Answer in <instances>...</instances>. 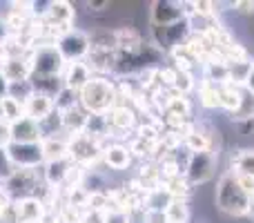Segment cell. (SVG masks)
Instances as JSON below:
<instances>
[{
    "mask_svg": "<svg viewBox=\"0 0 254 223\" xmlns=\"http://www.w3.org/2000/svg\"><path fill=\"white\" fill-rule=\"evenodd\" d=\"M67 172H69V167L65 165V161H49L45 176H47V181L52 185H58L67 179Z\"/></svg>",
    "mask_w": 254,
    "mask_h": 223,
    "instance_id": "obj_26",
    "label": "cell"
},
{
    "mask_svg": "<svg viewBox=\"0 0 254 223\" xmlns=\"http://www.w3.org/2000/svg\"><path fill=\"white\" fill-rule=\"evenodd\" d=\"M194 87H196L194 76L192 74H185V72H179V74H176V80H174V87H172V89H174L179 96H188Z\"/></svg>",
    "mask_w": 254,
    "mask_h": 223,
    "instance_id": "obj_27",
    "label": "cell"
},
{
    "mask_svg": "<svg viewBox=\"0 0 254 223\" xmlns=\"http://www.w3.org/2000/svg\"><path fill=\"white\" fill-rule=\"evenodd\" d=\"M254 70V58H246V61L239 63H230L228 65V85H234V87H248V80L252 76Z\"/></svg>",
    "mask_w": 254,
    "mask_h": 223,
    "instance_id": "obj_13",
    "label": "cell"
},
{
    "mask_svg": "<svg viewBox=\"0 0 254 223\" xmlns=\"http://www.w3.org/2000/svg\"><path fill=\"white\" fill-rule=\"evenodd\" d=\"M250 118H254V92L248 87H241V105L230 116V121L239 123V121H250Z\"/></svg>",
    "mask_w": 254,
    "mask_h": 223,
    "instance_id": "obj_19",
    "label": "cell"
},
{
    "mask_svg": "<svg viewBox=\"0 0 254 223\" xmlns=\"http://www.w3.org/2000/svg\"><path fill=\"white\" fill-rule=\"evenodd\" d=\"M214 206L228 217H248L252 210V197L243 190L241 181L234 172H223L216 181Z\"/></svg>",
    "mask_w": 254,
    "mask_h": 223,
    "instance_id": "obj_1",
    "label": "cell"
},
{
    "mask_svg": "<svg viewBox=\"0 0 254 223\" xmlns=\"http://www.w3.org/2000/svg\"><path fill=\"white\" fill-rule=\"evenodd\" d=\"M49 16L56 25H61L65 31H69V22H71V16H74V9H69L67 2H52L49 4Z\"/></svg>",
    "mask_w": 254,
    "mask_h": 223,
    "instance_id": "obj_23",
    "label": "cell"
},
{
    "mask_svg": "<svg viewBox=\"0 0 254 223\" xmlns=\"http://www.w3.org/2000/svg\"><path fill=\"white\" fill-rule=\"evenodd\" d=\"M216 163H219V152H214V149H203V152L190 154L188 165L183 170V179L188 181L190 188L207 183L214 176Z\"/></svg>",
    "mask_w": 254,
    "mask_h": 223,
    "instance_id": "obj_3",
    "label": "cell"
},
{
    "mask_svg": "<svg viewBox=\"0 0 254 223\" xmlns=\"http://www.w3.org/2000/svg\"><path fill=\"white\" fill-rule=\"evenodd\" d=\"M22 107H25V116L31 118V121H36V123H40L43 118H47L49 114L56 110L52 98L45 96V94H36V92L22 103Z\"/></svg>",
    "mask_w": 254,
    "mask_h": 223,
    "instance_id": "obj_10",
    "label": "cell"
},
{
    "mask_svg": "<svg viewBox=\"0 0 254 223\" xmlns=\"http://www.w3.org/2000/svg\"><path fill=\"white\" fill-rule=\"evenodd\" d=\"M40 145H43V154L47 161H63L65 152H69V148H67L63 141H56V139H49Z\"/></svg>",
    "mask_w": 254,
    "mask_h": 223,
    "instance_id": "obj_25",
    "label": "cell"
},
{
    "mask_svg": "<svg viewBox=\"0 0 254 223\" xmlns=\"http://www.w3.org/2000/svg\"><path fill=\"white\" fill-rule=\"evenodd\" d=\"M56 49L61 52L63 61H69V63H80L89 52H92V45H89V36L83 34V31H65L58 40Z\"/></svg>",
    "mask_w": 254,
    "mask_h": 223,
    "instance_id": "obj_5",
    "label": "cell"
},
{
    "mask_svg": "<svg viewBox=\"0 0 254 223\" xmlns=\"http://www.w3.org/2000/svg\"><path fill=\"white\" fill-rule=\"evenodd\" d=\"M29 65H25L22 61H18V58H13V61H7L2 67V72L0 74L4 76V80L7 83H20V80H27V76H29Z\"/></svg>",
    "mask_w": 254,
    "mask_h": 223,
    "instance_id": "obj_18",
    "label": "cell"
},
{
    "mask_svg": "<svg viewBox=\"0 0 254 223\" xmlns=\"http://www.w3.org/2000/svg\"><path fill=\"white\" fill-rule=\"evenodd\" d=\"M163 212H165V217H167V223H188L190 221L188 199H172Z\"/></svg>",
    "mask_w": 254,
    "mask_h": 223,
    "instance_id": "obj_16",
    "label": "cell"
},
{
    "mask_svg": "<svg viewBox=\"0 0 254 223\" xmlns=\"http://www.w3.org/2000/svg\"><path fill=\"white\" fill-rule=\"evenodd\" d=\"M190 25H188V18L181 22H174V25H167V27H158L152 25V40H154V47L161 49V52H172V49L181 47L185 45V40L190 38Z\"/></svg>",
    "mask_w": 254,
    "mask_h": 223,
    "instance_id": "obj_4",
    "label": "cell"
},
{
    "mask_svg": "<svg viewBox=\"0 0 254 223\" xmlns=\"http://www.w3.org/2000/svg\"><path fill=\"white\" fill-rule=\"evenodd\" d=\"M92 80V72H89V65H85L83 61L80 63H69L65 72V78H63V85L71 92H80L85 85Z\"/></svg>",
    "mask_w": 254,
    "mask_h": 223,
    "instance_id": "obj_11",
    "label": "cell"
},
{
    "mask_svg": "<svg viewBox=\"0 0 254 223\" xmlns=\"http://www.w3.org/2000/svg\"><path fill=\"white\" fill-rule=\"evenodd\" d=\"M230 172L237 176H252L254 179V148L237 149L230 158Z\"/></svg>",
    "mask_w": 254,
    "mask_h": 223,
    "instance_id": "obj_12",
    "label": "cell"
},
{
    "mask_svg": "<svg viewBox=\"0 0 254 223\" xmlns=\"http://www.w3.org/2000/svg\"><path fill=\"white\" fill-rule=\"evenodd\" d=\"M234 11L246 13V16H254V2H250V0H237L234 2Z\"/></svg>",
    "mask_w": 254,
    "mask_h": 223,
    "instance_id": "obj_31",
    "label": "cell"
},
{
    "mask_svg": "<svg viewBox=\"0 0 254 223\" xmlns=\"http://www.w3.org/2000/svg\"><path fill=\"white\" fill-rule=\"evenodd\" d=\"M234 130L239 132L241 136H248L254 132V118H250V121H239V123H232Z\"/></svg>",
    "mask_w": 254,
    "mask_h": 223,
    "instance_id": "obj_30",
    "label": "cell"
},
{
    "mask_svg": "<svg viewBox=\"0 0 254 223\" xmlns=\"http://www.w3.org/2000/svg\"><path fill=\"white\" fill-rule=\"evenodd\" d=\"M248 89H252V92H254V70H252V76H250V80H248Z\"/></svg>",
    "mask_w": 254,
    "mask_h": 223,
    "instance_id": "obj_34",
    "label": "cell"
},
{
    "mask_svg": "<svg viewBox=\"0 0 254 223\" xmlns=\"http://www.w3.org/2000/svg\"><path fill=\"white\" fill-rule=\"evenodd\" d=\"M107 121H110L112 127H119V130H129L131 125H134L136 121V114L131 110H127V107H112L110 112H107Z\"/></svg>",
    "mask_w": 254,
    "mask_h": 223,
    "instance_id": "obj_20",
    "label": "cell"
},
{
    "mask_svg": "<svg viewBox=\"0 0 254 223\" xmlns=\"http://www.w3.org/2000/svg\"><path fill=\"white\" fill-rule=\"evenodd\" d=\"M241 105V87L234 85H221V110H225L232 116Z\"/></svg>",
    "mask_w": 254,
    "mask_h": 223,
    "instance_id": "obj_21",
    "label": "cell"
},
{
    "mask_svg": "<svg viewBox=\"0 0 254 223\" xmlns=\"http://www.w3.org/2000/svg\"><path fill=\"white\" fill-rule=\"evenodd\" d=\"M63 67H65V61H63L61 52H58L56 47H40L38 52H36L34 61H31L29 70L34 76H47V78H54L63 72Z\"/></svg>",
    "mask_w": 254,
    "mask_h": 223,
    "instance_id": "obj_7",
    "label": "cell"
},
{
    "mask_svg": "<svg viewBox=\"0 0 254 223\" xmlns=\"http://www.w3.org/2000/svg\"><path fill=\"white\" fill-rule=\"evenodd\" d=\"M4 149H7L13 165L20 167H36L38 163L45 161L43 145L40 143H7Z\"/></svg>",
    "mask_w": 254,
    "mask_h": 223,
    "instance_id": "obj_8",
    "label": "cell"
},
{
    "mask_svg": "<svg viewBox=\"0 0 254 223\" xmlns=\"http://www.w3.org/2000/svg\"><path fill=\"white\" fill-rule=\"evenodd\" d=\"M103 158L105 163L112 167V170H125L131 163V149L125 148V145H110V148L103 152Z\"/></svg>",
    "mask_w": 254,
    "mask_h": 223,
    "instance_id": "obj_15",
    "label": "cell"
},
{
    "mask_svg": "<svg viewBox=\"0 0 254 223\" xmlns=\"http://www.w3.org/2000/svg\"><path fill=\"white\" fill-rule=\"evenodd\" d=\"M198 98H201V105L205 110H221V85H212L201 80V87H198Z\"/></svg>",
    "mask_w": 254,
    "mask_h": 223,
    "instance_id": "obj_17",
    "label": "cell"
},
{
    "mask_svg": "<svg viewBox=\"0 0 254 223\" xmlns=\"http://www.w3.org/2000/svg\"><path fill=\"white\" fill-rule=\"evenodd\" d=\"M7 92H9V83L4 80V76L0 74V101H2V98L7 96Z\"/></svg>",
    "mask_w": 254,
    "mask_h": 223,
    "instance_id": "obj_32",
    "label": "cell"
},
{
    "mask_svg": "<svg viewBox=\"0 0 254 223\" xmlns=\"http://www.w3.org/2000/svg\"><path fill=\"white\" fill-rule=\"evenodd\" d=\"M40 127L31 118H20L13 125H9V139L11 143H40Z\"/></svg>",
    "mask_w": 254,
    "mask_h": 223,
    "instance_id": "obj_9",
    "label": "cell"
},
{
    "mask_svg": "<svg viewBox=\"0 0 254 223\" xmlns=\"http://www.w3.org/2000/svg\"><path fill=\"white\" fill-rule=\"evenodd\" d=\"M69 152L74 154L76 161H92V158L98 154V145H96V141H94L92 136H87V134L80 132V134L71 141Z\"/></svg>",
    "mask_w": 254,
    "mask_h": 223,
    "instance_id": "obj_14",
    "label": "cell"
},
{
    "mask_svg": "<svg viewBox=\"0 0 254 223\" xmlns=\"http://www.w3.org/2000/svg\"><path fill=\"white\" fill-rule=\"evenodd\" d=\"M105 223H129L125 210H114V212H105Z\"/></svg>",
    "mask_w": 254,
    "mask_h": 223,
    "instance_id": "obj_29",
    "label": "cell"
},
{
    "mask_svg": "<svg viewBox=\"0 0 254 223\" xmlns=\"http://www.w3.org/2000/svg\"><path fill=\"white\" fill-rule=\"evenodd\" d=\"M188 18V9L185 2H174V0H156V2L149 4V20L152 25L158 27H167L181 22Z\"/></svg>",
    "mask_w": 254,
    "mask_h": 223,
    "instance_id": "obj_6",
    "label": "cell"
},
{
    "mask_svg": "<svg viewBox=\"0 0 254 223\" xmlns=\"http://www.w3.org/2000/svg\"><path fill=\"white\" fill-rule=\"evenodd\" d=\"M16 210H18V223H38L40 215H43L40 203L34 201V199H25V201H20V206H18Z\"/></svg>",
    "mask_w": 254,
    "mask_h": 223,
    "instance_id": "obj_22",
    "label": "cell"
},
{
    "mask_svg": "<svg viewBox=\"0 0 254 223\" xmlns=\"http://www.w3.org/2000/svg\"><path fill=\"white\" fill-rule=\"evenodd\" d=\"M78 96L89 114H107L116 103V87L105 78H92L78 92Z\"/></svg>",
    "mask_w": 254,
    "mask_h": 223,
    "instance_id": "obj_2",
    "label": "cell"
},
{
    "mask_svg": "<svg viewBox=\"0 0 254 223\" xmlns=\"http://www.w3.org/2000/svg\"><path fill=\"white\" fill-rule=\"evenodd\" d=\"M13 163H11V158H9V154H7V149L4 148H0V179H11L13 176Z\"/></svg>",
    "mask_w": 254,
    "mask_h": 223,
    "instance_id": "obj_28",
    "label": "cell"
},
{
    "mask_svg": "<svg viewBox=\"0 0 254 223\" xmlns=\"http://www.w3.org/2000/svg\"><path fill=\"white\" fill-rule=\"evenodd\" d=\"M252 201H254V199H252Z\"/></svg>",
    "mask_w": 254,
    "mask_h": 223,
    "instance_id": "obj_35",
    "label": "cell"
},
{
    "mask_svg": "<svg viewBox=\"0 0 254 223\" xmlns=\"http://www.w3.org/2000/svg\"><path fill=\"white\" fill-rule=\"evenodd\" d=\"M0 112H2V116L7 118L11 125L16 121H20V118H25V107H22V103L11 96H4L2 101H0Z\"/></svg>",
    "mask_w": 254,
    "mask_h": 223,
    "instance_id": "obj_24",
    "label": "cell"
},
{
    "mask_svg": "<svg viewBox=\"0 0 254 223\" xmlns=\"http://www.w3.org/2000/svg\"><path fill=\"white\" fill-rule=\"evenodd\" d=\"M103 7H110V2L107 0H103V2H89V9H94V11H101Z\"/></svg>",
    "mask_w": 254,
    "mask_h": 223,
    "instance_id": "obj_33",
    "label": "cell"
}]
</instances>
